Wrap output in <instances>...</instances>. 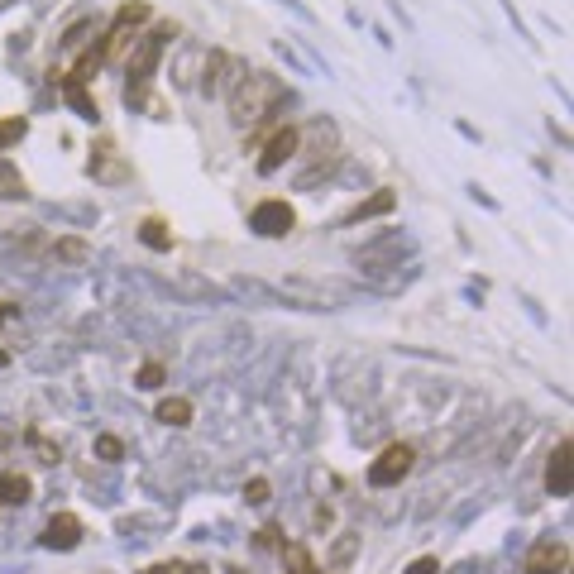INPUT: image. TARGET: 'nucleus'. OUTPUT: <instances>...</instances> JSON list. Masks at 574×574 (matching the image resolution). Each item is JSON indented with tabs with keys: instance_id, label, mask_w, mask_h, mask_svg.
<instances>
[{
	"instance_id": "f257e3e1",
	"label": "nucleus",
	"mask_w": 574,
	"mask_h": 574,
	"mask_svg": "<svg viewBox=\"0 0 574 574\" xmlns=\"http://www.w3.org/2000/svg\"><path fill=\"white\" fill-rule=\"evenodd\" d=\"M283 101H287V87L273 72H244L240 82H235V91H230V120H235L240 130H249V125L268 120Z\"/></svg>"
},
{
	"instance_id": "f03ea898",
	"label": "nucleus",
	"mask_w": 574,
	"mask_h": 574,
	"mask_svg": "<svg viewBox=\"0 0 574 574\" xmlns=\"http://www.w3.org/2000/svg\"><path fill=\"white\" fill-rule=\"evenodd\" d=\"M163 44H168V29L149 34V39L139 44V53L130 58V82H125V101H130V106H144V96H149V77H154L158 58H163Z\"/></svg>"
},
{
	"instance_id": "7ed1b4c3",
	"label": "nucleus",
	"mask_w": 574,
	"mask_h": 574,
	"mask_svg": "<svg viewBox=\"0 0 574 574\" xmlns=\"http://www.w3.org/2000/svg\"><path fill=\"white\" fill-rule=\"evenodd\" d=\"M149 15H154V10H149V5H144V0H130V5H120V15H115L111 20V29H106V34H101V58H115V53H120V48L130 44L134 34H139V24H149Z\"/></svg>"
},
{
	"instance_id": "20e7f679",
	"label": "nucleus",
	"mask_w": 574,
	"mask_h": 574,
	"mask_svg": "<svg viewBox=\"0 0 574 574\" xmlns=\"http://www.w3.org/2000/svg\"><path fill=\"white\" fill-rule=\"evenodd\" d=\"M412 464H417V450L407 441H398V445H388L383 455H378L374 464H369V484L374 488H393V484H402L407 474H412Z\"/></svg>"
},
{
	"instance_id": "39448f33",
	"label": "nucleus",
	"mask_w": 574,
	"mask_h": 574,
	"mask_svg": "<svg viewBox=\"0 0 574 574\" xmlns=\"http://www.w3.org/2000/svg\"><path fill=\"white\" fill-rule=\"evenodd\" d=\"M283 292L292 297V302L316 307V311H331V307H345V302H350V287H340V283H311V278H292V283H283Z\"/></svg>"
},
{
	"instance_id": "423d86ee",
	"label": "nucleus",
	"mask_w": 574,
	"mask_h": 574,
	"mask_svg": "<svg viewBox=\"0 0 574 574\" xmlns=\"http://www.w3.org/2000/svg\"><path fill=\"white\" fill-rule=\"evenodd\" d=\"M254 230H259V235H264V240H283V235H292V225H297V211H292V206H287V201H259V206H254Z\"/></svg>"
},
{
	"instance_id": "0eeeda50",
	"label": "nucleus",
	"mask_w": 574,
	"mask_h": 574,
	"mask_svg": "<svg viewBox=\"0 0 574 574\" xmlns=\"http://www.w3.org/2000/svg\"><path fill=\"white\" fill-rule=\"evenodd\" d=\"M570 565V541H560V536H546V541H536L527 551V574H565Z\"/></svg>"
},
{
	"instance_id": "6e6552de",
	"label": "nucleus",
	"mask_w": 574,
	"mask_h": 574,
	"mask_svg": "<svg viewBox=\"0 0 574 574\" xmlns=\"http://www.w3.org/2000/svg\"><path fill=\"white\" fill-rule=\"evenodd\" d=\"M44 546L48 551H77V546H82V522H77L72 512H58L44 527Z\"/></svg>"
},
{
	"instance_id": "1a4fd4ad",
	"label": "nucleus",
	"mask_w": 574,
	"mask_h": 574,
	"mask_svg": "<svg viewBox=\"0 0 574 574\" xmlns=\"http://www.w3.org/2000/svg\"><path fill=\"white\" fill-rule=\"evenodd\" d=\"M297 149H302V134L292 130V125H287V130H278L273 139H268L264 158H259V173H278V168H283V163L297 154Z\"/></svg>"
},
{
	"instance_id": "9d476101",
	"label": "nucleus",
	"mask_w": 574,
	"mask_h": 574,
	"mask_svg": "<svg viewBox=\"0 0 574 574\" xmlns=\"http://www.w3.org/2000/svg\"><path fill=\"white\" fill-rule=\"evenodd\" d=\"M240 77H244V67L230 53H211V63H206V91H235Z\"/></svg>"
},
{
	"instance_id": "9b49d317",
	"label": "nucleus",
	"mask_w": 574,
	"mask_h": 574,
	"mask_svg": "<svg viewBox=\"0 0 574 574\" xmlns=\"http://www.w3.org/2000/svg\"><path fill=\"white\" fill-rule=\"evenodd\" d=\"M546 488H551L555 498H565L574 488V474H570V441H560L551 450V464H546Z\"/></svg>"
},
{
	"instance_id": "f8f14e48",
	"label": "nucleus",
	"mask_w": 574,
	"mask_h": 574,
	"mask_svg": "<svg viewBox=\"0 0 574 574\" xmlns=\"http://www.w3.org/2000/svg\"><path fill=\"white\" fill-rule=\"evenodd\" d=\"M393 206H398V197H393V192L383 187V192H374L369 201H359V206H354V211L345 216V221L359 225V221H369V216H383V211H393Z\"/></svg>"
},
{
	"instance_id": "ddd939ff",
	"label": "nucleus",
	"mask_w": 574,
	"mask_h": 574,
	"mask_svg": "<svg viewBox=\"0 0 574 574\" xmlns=\"http://www.w3.org/2000/svg\"><path fill=\"white\" fill-rule=\"evenodd\" d=\"M158 421H163V426H187V421H192V402L187 398H163L158 402Z\"/></svg>"
},
{
	"instance_id": "4468645a",
	"label": "nucleus",
	"mask_w": 574,
	"mask_h": 574,
	"mask_svg": "<svg viewBox=\"0 0 574 574\" xmlns=\"http://www.w3.org/2000/svg\"><path fill=\"white\" fill-rule=\"evenodd\" d=\"M139 240L149 244V249H158V254H168V249H173V235H168V225L154 221V216H149V221L139 225Z\"/></svg>"
},
{
	"instance_id": "2eb2a0df",
	"label": "nucleus",
	"mask_w": 574,
	"mask_h": 574,
	"mask_svg": "<svg viewBox=\"0 0 574 574\" xmlns=\"http://www.w3.org/2000/svg\"><path fill=\"white\" fill-rule=\"evenodd\" d=\"M29 493H34V488H29L24 474H5V479H0V503H15V508H20V503H29Z\"/></svg>"
},
{
	"instance_id": "dca6fc26",
	"label": "nucleus",
	"mask_w": 574,
	"mask_h": 574,
	"mask_svg": "<svg viewBox=\"0 0 574 574\" xmlns=\"http://www.w3.org/2000/svg\"><path fill=\"white\" fill-rule=\"evenodd\" d=\"M53 254H58L63 264H87V259H91L87 240H77V235H67V240H58V244H53Z\"/></svg>"
},
{
	"instance_id": "f3484780",
	"label": "nucleus",
	"mask_w": 574,
	"mask_h": 574,
	"mask_svg": "<svg viewBox=\"0 0 574 574\" xmlns=\"http://www.w3.org/2000/svg\"><path fill=\"white\" fill-rule=\"evenodd\" d=\"M63 91H67V101H72V106H77V111H82V120H96V101H91L87 91H82V82H72V77H63Z\"/></svg>"
},
{
	"instance_id": "a211bd4d",
	"label": "nucleus",
	"mask_w": 574,
	"mask_h": 574,
	"mask_svg": "<svg viewBox=\"0 0 574 574\" xmlns=\"http://www.w3.org/2000/svg\"><path fill=\"white\" fill-rule=\"evenodd\" d=\"M24 134H29V120H24V115H10V120H0V154H5L10 144H20Z\"/></svg>"
},
{
	"instance_id": "6ab92c4d",
	"label": "nucleus",
	"mask_w": 574,
	"mask_h": 574,
	"mask_svg": "<svg viewBox=\"0 0 574 574\" xmlns=\"http://www.w3.org/2000/svg\"><path fill=\"white\" fill-rule=\"evenodd\" d=\"M0 197H24V177L15 173V168H10V163H0Z\"/></svg>"
},
{
	"instance_id": "aec40b11",
	"label": "nucleus",
	"mask_w": 574,
	"mask_h": 574,
	"mask_svg": "<svg viewBox=\"0 0 574 574\" xmlns=\"http://www.w3.org/2000/svg\"><path fill=\"white\" fill-rule=\"evenodd\" d=\"M163 283L182 287L187 297H216V287H211V283H201V278H163Z\"/></svg>"
},
{
	"instance_id": "412c9836",
	"label": "nucleus",
	"mask_w": 574,
	"mask_h": 574,
	"mask_svg": "<svg viewBox=\"0 0 574 574\" xmlns=\"http://www.w3.org/2000/svg\"><path fill=\"white\" fill-rule=\"evenodd\" d=\"M96 455H101V460H120L125 445H120V436H96Z\"/></svg>"
},
{
	"instance_id": "4be33fe9",
	"label": "nucleus",
	"mask_w": 574,
	"mask_h": 574,
	"mask_svg": "<svg viewBox=\"0 0 574 574\" xmlns=\"http://www.w3.org/2000/svg\"><path fill=\"white\" fill-rule=\"evenodd\" d=\"M163 364H144V369H139V388H149V393H154V388H163Z\"/></svg>"
},
{
	"instance_id": "5701e85b",
	"label": "nucleus",
	"mask_w": 574,
	"mask_h": 574,
	"mask_svg": "<svg viewBox=\"0 0 574 574\" xmlns=\"http://www.w3.org/2000/svg\"><path fill=\"white\" fill-rule=\"evenodd\" d=\"M244 498L249 503H268V479H254V484L244 488Z\"/></svg>"
},
{
	"instance_id": "b1692460",
	"label": "nucleus",
	"mask_w": 574,
	"mask_h": 574,
	"mask_svg": "<svg viewBox=\"0 0 574 574\" xmlns=\"http://www.w3.org/2000/svg\"><path fill=\"white\" fill-rule=\"evenodd\" d=\"M10 316H15V307H0V321H10Z\"/></svg>"
},
{
	"instance_id": "393cba45",
	"label": "nucleus",
	"mask_w": 574,
	"mask_h": 574,
	"mask_svg": "<svg viewBox=\"0 0 574 574\" xmlns=\"http://www.w3.org/2000/svg\"><path fill=\"white\" fill-rule=\"evenodd\" d=\"M182 574H206V570H201V565H187V570H182Z\"/></svg>"
},
{
	"instance_id": "a878e982",
	"label": "nucleus",
	"mask_w": 574,
	"mask_h": 574,
	"mask_svg": "<svg viewBox=\"0 0 574 574\" xmlns=\"http://www.w3.org/2000/svg\"><path fill=\"white\" fill-rule=\"evenodd\" d=\"M144 574H173V570H163V565H154V570H144Z\"/></svg>"
},
{
	"instance_id": "bb28decb",
	"label": "nucleus",
	"mask_w": 574,
	"mask_h": 574,
	"mask_svg": "<svg viewBox=\"0 0 574 574\" xmlns=\"http://www.w3.org/2000/svg\"><path fill=\"white\" fill-rule=\"evenodd\" d=\"M225 574H244V570H225Z\"/></svg>"
},
{
	"instance_id": "cd10ccee",
	"label": "nucleus",
	"mask_w": 574,
	"mask_h": 574,
	"mask_svg": "<svg viewBox=\"0 0 574 574\" xmlns=\"http://www.w3.org/2000/svg\"><path fill=\"white\" fill-rule=\"evenodd\" d=\"M0 5H5V0H0Z\"/></svg>"
}]
</instances>
